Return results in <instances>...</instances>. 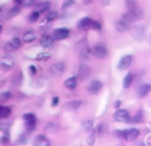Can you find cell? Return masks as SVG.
<instances>
[{"mask_svg": "<svg viewBox=\"0 0 151 146\" xmlns=\"http://www.w3.org/2000/svg\"><path fill=\"white\" fill-rule=\"evenodd\" d=\"M92 25H93V20L90 19L88 16L83 18V19L79 20V22H78V27H79L80 29H83V31H86V29H88V28H92Z\"/></svg>", "mask_w": 151, "mask_h": 146, "instance_id": "obj_13", "label": "cell"}, {"mask_svg": "<svg viewBox=\"0 0 151 146\" xmlns=\"http://www.w3.org/2000/svg\"><path fill=\"white\" fill-rule=\"evenodd\" d=\"M11 97H12V94H11L9 91H6V92H4V93L0 94V99L1 100H8Z\"/></svg>", "mask_w": 151, "mask_h": 146, "instance_id": "obj_31", "label": "cell"}, {"mask_svg": "<svg viewBox=\"0 0 151 146\" xmlns=\"http://www.w3.org/2000/svg\"><path fill=\"white\" fill-rule=\"evenodd\" d=\"M51 58V53L50 52H41V53H38V55L35 57L37 60L39 61H46Z\"/></svg>", "mask_w": 151, "mask_h": 146, "instance_id": "obj_22", "label": "cell"}, {"mask_svg": "<svg viewBox=\"0 0 151 146\" xmlns=\"http://www.w3.org/2000/svg\"><path fill=\"white\" fill-rule=\"evenodd\" d=\"M29 71H31L32 74H35V73H37V68H35L34 66H29Z\"/></svg>", "mask_w": 151, "mask_h": 146, "instance_id": "obj_37", "label": "cell"}, {"mask_svg": "<svg viewBox=\"0 0 151 146\" xmlns=\"http://www.w3.org/2000/svg\"><path fill=\"white\" fill-rule=\"evenodd\" d=\"M53 44H54L53 35H51V34H44V35H41V38H40V45L42 47L48 48V47L53 46Z\"/></svg>", "mask_w": 151, "mask_h": 146, "instance_id": "obj_9", "label": "cell"}, {"mask_svg": "<svg viewBox=\"0 0 151 146\" xmlns=\"http://www.w3.org/2000/svg\"><path fill=\"white\" fill-rule=\"evenodd\" d=\"M132 81H133V74L132 73H129L125 78H124V81H123V86L126 88V87H129L131 84H132Z\"/></svg>", "mask_w": 151, "mask_h": 146, "instance_id": "obj_23", "label": "cell"}, {"mask_svg": "<svg viewBox=\"0 0 151 146\" xmlns=\"http://www.w3.org/2000/svg\"><path fill=\"white\" fill-rule=\"evenodd\" d=\"M116 28H117V31H119V32H125V31H127V29L130 28V24H129L126 20H124V19L122 18L120 20H118V21L116 22Z\"/></svg>", "mask_w": 151, "mask_h": 146, "instance_id": "obj_15", "label": "cell"}, {"mask_svg": "<svg viewBox=\"0 0 151 146\" xmlns=\"http://www.w3.org/2000/svg\"><path fill=\"white\" fill-rule=\"evenodd\" d=\"M142 119H143V117H142V112H138V114H136V115L132 118L131 122H140Z\"/></svg>", "mask_w": 151, "mask_h": 146, "instance_id": "obj_32", "label": "cell"}, {"mask_svg": "<svg viewBox=\"0 0 151 146\" xmlns=\"http://www.w3.org/2000/svg\"><path fill=\"white\" fill-rule=\"evenodd\" d=\"M20 47H21V40L19 38H12L11 40H8L5 44L4 49L6 52H13V51H17Z\"/></svg>", "mask_w": 151, "mask_h": 146, "instance_id": "obj_3", "label": "cell"}, {"mask_svg": "<svg viewBox=\"0 0 151 146\" xmlns=\"http://www.w3.org/2000/svg\"><path fill=\"white\" fill-rule=\"evenodd\" d=\"M13 66H14V60L12 57L6 55V57H2L0 59V68L2 71H9Z\"/></svg>", "mask_w": 151, "mask_h": 146, "instance_id": "obj_7", "label": "cell"}, {"mask_svg": "<svg viewBox=\"0 0 151 146\" xmlns=\"http://www.w3.org/2000/svg\"><path fill=\"white\" fill-rule=\"evenodd\" d=\"M12 113V110L7 106H0V118L1 119H5V118H8Z\"/></svg>", "mask_w": 151, "mask_h": 146, "instance_id": "obj_20", "label": "cell"}, {"mask_svg": "<svg viewBox=\"0 0 151 146\" xmlns=\"http://www.w3.org/2000/svg\"><path fill=\"white\" fill-rule=\"evenodd\" d=\"M65 71V64L63 61H58L54 62L51 67H50V72L53 77H60Z\"/></svg>", "mask_w": 151, "mask_h": 146, "instance_id": "obj_5", "label": "cell"}, {"mask_svg": "<svg viewBox=\"0 0 151 146\" xmlns=\"http://www.w3.org/2000/svg\"><path fill=\"white\" fill-rule=\"evenodd\" d=\"M131 62H132V57L131 55H124L118 62V68L119 69H126L127 67H130Z\"/></svg>", "mask_w": 151, "mask_h": 146, "instance_id": "obj_14", "label": "cell"}, {"mask_svg": "<svg viewBox=\"0 0 151 146\" xmlns=\"http://www.w3.org/2000/svg\"><path fill=\"white\" fill-rule=\"evenodd\" d=\"M140 146H143V145H140Z\"/></svg>", "mask_w": 151, "mask_h": 146, "instance_id": "obj_40", "label": "cell"}, {"mask_svg": "<svg viewBox=\"0 0 151 146\" xmlns=\"http://www.w3.org/2000/svg\"><path fill=\"white\" fill-rule=\"evenodd\" d=\"M114 120L116 121H124V122H127L130 121V113L126 111V110H117L114 112Z\"/></svg>", "mask_w": 151, "mask_h": 146, "instance_id": "obj_8", "label": "cell"}, {"mask_svg": "<svg viewBox=\"0 0 151 146\" xmlns=\"http://www.w3.org/2000/svg\"><path fill=\"white\" fill-rule=\"evenodd\" d=\"M53 38L54 40H64L70 36V29L68 28H55L53 31Z\"/></svg>", "mask_w": 151, "mask_h": 146, "instance_id": "obj_6", "label": "cell"}, {"mask_svg": "<svg viewBox=\"0 0 151 146\" xmlns=\"http://www.w3.org/2000/svg\"><path fill=\"white\" fill-rule=\"evenodd\" d=\"M101 87H103V85H101V82H100L99 80H93V81H91L90 85L87 86V91H88L91 94H97V93L101 89Z\"/></svg>", "mask_w": 151, "mask_h": 146, "instance_id": "obj_11", "label": "cell"}, {"mask_svg": "<svg viewBox=\"0 0 151 146\" xmlns=\"http://www.w3.org/2000/svg\"><path fill=\"white\" fill-rule=\"evenodd\" d=\"M142 18V12H140V9L139 8H137V9H132V11H127L126 13H124L123 14V19L124 20H126L129 24H131V22H134V21H137V20H139Z\"/></svg>", "mask_w": 151, "mask_h": 146, "instance_id": "obj_2", "label": "cell"}, {"mask_svg": "<svg viewBox=\"0 0 151 146\" xmlns=\"http://www.w3.org/2000/svg\"><path fill=\"white\" fill-rule=\"evenodd\" d=\"M126 6L130 8V11H132V9H137V8H138V6H137V4H136L134 1H126Z\"/></svg>", "mask_w": 151, "mask_h": 146, "instance_id": "obj_33", "label": "cell"}, {"mask_svg": "<svg viewBox=\"0 0 151 146\" xmlns=\"http://www.w3.org/2000/svg\"><path fill=\"white\" fill-rule=\"evenodd\" d=\"M91 53H92L96 58L103 59V58H105V57L107 55V48H106L105 45H103V44H97V45L92 48Z\"/></svg>", "mask_w": 151, "mask_h": 146, "instance_id": "obj_4", "label": "cell"}, {"mask_svg": "<svg viewBox=\"0 0 151 146\" xmlns=\"http://www.w3.org/2000/svg\"><path fill=\"white\" fill-rule=\"evenodd\" d=\"M1 29H2V26H1V25H0V31H1Z\"/></svg>", "mask_w": 151, "mask_h": 146, "instance_id": "obj_39", "label": "cell"}, {"mask_svg": "<svg viewBox=\"0 0 151 146\" xmlns=\"http://www.w3.org/2000/svg\"><path fill=\"white\" fill-rule=\"evenodd\" d=\"M92 28H94V29H97V31H99V29L101 28V25H100V22H99V21H93V25H92Z\"/></svg>", "mask_w": 151, "mask_h": 146, "instance_id": "obj_34", "label": "cell"}, {"mask_svg": "<svg viewBox=\"0 0 151 146\" xmlns=\"http://www.w3.org/2000/svg\"><path fill=\"white\" fill-rule=\"evenodd\" d=\"M117 135L124 138L125 140H133L139 135V131L137 128H129L125 131H116L114 132Z\"/></svg>", "mask_w": 151, "mask_h": 146, "instance_id": "obj_1", "label": "cell"}, {"mask_svg": "<svg viewBox=\"0 0 151 146\" xmlns=\"http://www.w3.org/2000/svg\"><path fill=\"white\" fill-rule=\"evenodd\" d=\"M81 101L80 100H72V101H68L66 104V108L67 110H78L80 106H81Z\"/></svg>", "mask_w": 151, "mask_h": 146, "instance_id": "obj_19", "label": "cell"}, {"mask_svg": "<svg viewBox=\"0 0 151 146\" xmlns=\"http://www.w3.org/2000/svg\"><path fill=\"white\" fill-rule=\"evenodd\" d=\"M150 91H151V85H150V84H143L142 86L138 87L137 93H138V95H139L140 98H143V97H146Z\"/></svg>", "mask_w": 151, "mask_h": 146, "instance_id": "obj_16", "label": "cell"}, {"mask_svg": "<svg viewBox=\"0 0 151 146\" xmlns=\"http://www.w3.org/2000/svg\"><path fill=\"white\" fill-rule=\"evenodd\" d=\"M58 104H59V98H58V97H53V98H52V102H51V105L54 107V106H57Z\"/></svg>", "mask_w": 151, "mask_h": 146, "instance_id": "obj_35", "label": "cell"}, {"mask_svg": "<svg viewBox=\"0 0 151 146\" xmlns=\"http://www.w3.org/2000/svg\"><path fill=\"white\" fill-rule=\"evenodd\" d=\"M34 39H35V34H34V32L33 31H27V32H25L24 33V36H22V40L25 41V42H32V41H34Z\"/></svg>", "mask_w": 151, "mask_h": 146, "instance_id": "obj_18", "label": "cell"}, {"mask_svg": "<svg viewBox=\"0 0 151 146\" xmlns=\"http://www.w3.org/2000/svg\"><path fill=\"white\" fill-rule=\"evenodd\" d=\"M50 6H51V4L48 2V1H42V2H39L38 4V12L39 13H41V12H46L48 8H50Z\"/></svg>", "mask_w": 151, "mask_h": 146, "instance_id": "obj_21", "label": "cell"}, {"mask_svg": "<svg viewBox=\"0 0 151 146\" xmlns=\"http://www.w3.org/2000/svg\"><path fill=\"white\" fill-rule=\"evenodd\" d=\"M68 5H73V1H66V2H64V7H68Z\"/></svg>", "mask_w": 151, "mask_h": 146, "instance_id": "obj_38", "label": "cell"}, {"mask_svg": "<svg viewBox=\"0 0 151 146\" xmlns=\"http://www.w3.org/2000/svg\"><path fill=\"white\" fill-rule=\"evenodd\" d=\"M90 73H91V68L86 64H83V65H80V67L78 69V78L80 80H85L88 78Z\"/></svg>", "mask_w": 151, "mask_h": 146, "instance_id": "obj_10", "label": "cell"}, {"mask_svg": "<svg viewBox=\"0 0 151 146\" xmlns=\"http://www.w3.org/2000/svg\"><path fill=\"white\" fill-rule=\"evenodd\" d=\"M24 120L25 122H32V121H37V117L33 114V113H26L24 114Z\"/></svg>", "mask_w": 151, "mask_h": 146, "instance_id": "obj_25", "label": "cell"}, {"mask_svg": "<svg viewBox=\"0 0 151 146\" xmlns=\"http://www.w3.org/2000/svg\"><path fill=\"white\" fill-rule=\"evenodd\" d=\"M18 13H19V7L15 6V7H13V8L8 12V18H13V16H15Z\"/></svg>", "mask_w": 151, "mask_h": 146, "instance_id": "obj_30", "label": "cell"}, {"mask_svg": "<svg viewBox=\"0 0 151 146\" xmlns=\"http://www.w3.org/2000/svg\"><path fill=\"white\" fill-rule=\"evenodd\" d=\"M77 84H78V79L76 77H71V78H68V79L65 80L64 86L66 88H68V89H74L77 87Z\"/></svg>", "mask_w": 151, "mask_h": 146, "instance_id": "obj_17", "label": "cell"}, {"mask_svg": "<svg viewBox=\"0 0 151 146\" xmlns=\"http://www.w3.org/2000/svg\"><path fill=\"white\" fill-rule=\"evenodd\" d=\"M83 127L86 130V131H91L92 128H93V122H92V120H85L84 122H83Z\"/></svg>", "mask_w": 151, "mask_h": 146, "instance_id": "obj_28", "label": "cell"}, {"mask_svg": "<svg viewBox=\"0 0 151 146\" xmlns=\"http://www.w3.org/2000/svg\"><path fill=\"white\" fill-rule=\"evenodd\" d=\"M39 18H40V13H39L38 11H34V12H32V13L28 15V20H29L31 22H35V21H38Z\"/></svg>", "mask_w": 151, "mask_h": 146, "instance_id": "obj_24", "label": "cell"}, {"mask_svg": "<svg viewBox=\"0 0 151 146\" xmlns=\"http://www.w3.org/2000/svg\"><path fill=\"white\" fill-rule=\"evenodd\" d=\"M0 141H1L2 144H6L7 141H9V138H8V135H7V134H5V135H4V137L0 139Z\"/></svg>", "mask_w": 151, "mask_h": 146, "instance_id": "obj_36", "label": "cell"}, {"mask_svg": "<svg viewBox=\"0 0 151 146\" xmlns=\"http://www.w3.org/2000/svg\"><path fill=\"white\" fill-rule=\"evenodd\" d=\"M45 18H46L47 21H52V20H54V19L58 18V13L55 11H50V12L46 13V16Z\"/></svg>", "mask_w": 151, "mask_h": 146, "instance_id": "obj_27", "label": "cell"}, {"mask_svg": "<svg viewBox=\"0 0 151 146\" xmlns=\"http://www.w3.org/2000/svg\"><path fill=\"white\" fill-rule=\"evenodd\" d=\"M105 124H103V122H100V124H98L97 125V127L94 128V132H96V134L97 135H101L104 132H105Z\"/></svg>", "mask_w": 151, "mask_h": 146, "instance_id": "obj_26", "label": "cell"}, {"mask_svg": "<svg viewBox=\"0 0 151 146\" xmlns=\"http://www.w3.org/2000/svg\"><path fill=\"white\" fill-rule=\"evenodd\" d=\"M90 55V49L87 47H84L81 51H80V58L81 59H87Z\"/></svg>", "mask_w": 151, "mask_h": 146, "instance_id": "obj_29", "label": "cell"}, {"mask_svg": "<svg viewBox=\"0 0 151 146\" xmlns=\"http://www.w3.org/2000/svg\"><path fill=\"white\" fill-rule=\"evenodd\" d=\"M50 145H51L50 140L42 134L37 135L33 140V146H50Z\"/></svg>", "mask_w": 151, "mask_h": 146, "instance_id": "obj_12", "label": "cell"}]
</instances>
